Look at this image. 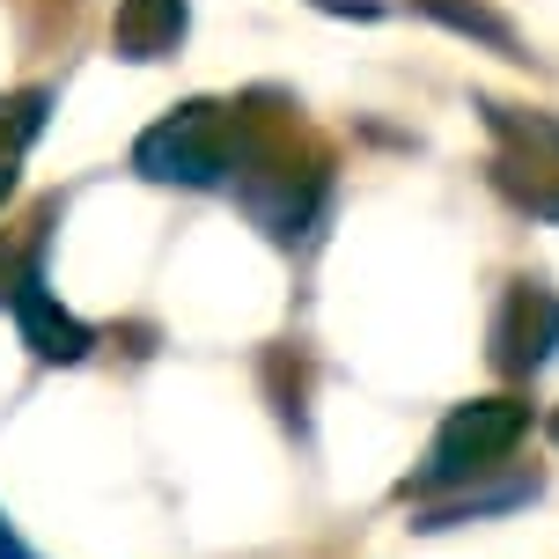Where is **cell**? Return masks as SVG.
I'll use <instances>...</instances> for the list:
<instances>
[{"instance_id": "obj_1", "label": "cell", "mask_w": 559, "mask_h": 559, "mask_svg": "<svg viewBox=\"0 0 559 559\" xmlns=\"http://www.w3.org/2000/svg\"><path fill=\"white\" fill-rule=\"evenodd\" d=\"M531 435V405H515V397H478V405H456L442 419V435L427 449V464L413 472V501L427 493H442V486H464V478H486L501 472V456Z\"/></svg>"}, {"instance_id": "obj_2", "label": "cell", "mask_w": 559, "mask_h": 559, "mask_svg": "<svg viewBox=\"0 0 559 559\" xmlns=\"http://www.w3.org/2000/svg\"><path fill=\"white\" fill-rule=\"evenodd\" d=\"M133 163L155 185H222L228 163H236V133H228L222 104H185V111H169L163 126L140 133Z\"/></svg>"}, {"instance_id": "obj_3", "label": "cell", "mask_w": 559, "mask_h": 559, "mask_svg": "<svg viewBox=\"0 0 559 559\" xmlns=\"http://www.w3.org/2000/svg\"><path fill=\"white\" fill-rule=\"evenodd\" d=\"M559 354V295L552 287H515L501 309V324H493V361L508 376H537V368Z\"/></svg>"}, {"instance_id": "obj_4", "label": "cell", "mask_w": 559, "mask_h": 559, "mask_svg": "<svg viewBox=\"0 0 559 559\" xmlns=\"http://www.w3.org/2000/svg\"><path fill=\"white\" fill-rule=\"evenodd\" d=\"M8 302H15V324H23V346L37 354V361H82L88 346H96V332H88L74 309L52 302V287L37 273H23L15 287H8Z\"/></svg>"}, {"instance_id": "obj_5", "label": "cell", "mask_w": 559, "mask_h": 559, "mask_svg": "<svg viewBox=\"0 0 559 559\" xmlns=\"http://www.w3.org/2000/svg\"><path fill=\"white\" fill-rule=\"evenodd\" d=\"M185 0H118V23H111V45L118 59H169L185 45Z\"/></svg>"}, {"instance_id": "obj_6", "label": "cell", "mask_w": 559, "mask_h": 559, "mask_svg": "<svg viewBox=\"0 0 559 559\" xmlns=\"http://www.w3.org/2000/svg\"><path fill=\"white\" fill-rule=\"evenodd\" d=\"M413 8H419V15H435L442 29H456V37L486 45V52L523 59V37H515V23H508V15H493L486 0H413Z\"/></svg>"}, {"instance_id": "obj_7", "label": "cell", "mask_w": 559, "mask_h": 559, "mask_svg": "<svg viewBox=\"0 0 559 559\" xmlns=\"http://www.w3.org/2000/svg\"><path fill=\"white\" fill-rule=\"evenodd\" d=\"M324 15H354V23H376L383 15V0H317Z\"/></svg>"}, {"instance_id": "obj_8", "label": "cell", "mask_w": 559, "mask_h": 559, "mask_svg": "<svg viewBox=\"0 0 559 559\" xmlns=\"http://www.w3.org/2000/svg\"><path fill=\"white\" fill-rule=\"evenodd\" d=\"M0 559H37V552H29V545H23V537L8 531V515H0Z\"/></svg>"}, {"instance_id": "obj_9", "label": "cell", "mask_w": 559, "mask_h": 559, "mask_svg": "<svg viewBox=\"0 0 559 559\" xmlns=\"http://www.w3.org/2000/svg\"><path fill=\"white\" fill-rule=\"evenodd\" d=\"M15 192V155H0V199Z\"/></svg>"}, {"instance_id": "obj_10", "label": "cell", "mask_w": 559, "mask_h": 559, "mask_svg": "<svg viewBox=\"0 0 559 559\" xmlns=\"http://www.w3.org/2000/svg\"><path fill=\"white\" fill-rule=\"evenodd\" d=\"M531 206H537V214H552V222H559V192H537Z\"/></svg>"}, {"instance_id": "obj_11", "label": "cell", "mask_w": 559, "mask_h": 559, "mask_svg": "<svg viewBox=\"0 0 559 559\" xmlns=\"http://www.w3.org/2000/svg\"><path fill=\"white\" fill-rule=\"evenodd\" d=\"M0 280H8V251H0ZM0 295H8V287H0Z\"/></svg>"}, {"instance_id": "obj_12", "label": "cell", "mask_w": 559, "mask_h": 559, "mask_svg": "<svg viewBox=\"0 0 559 559\" xmlns=\"http://www.w3.org/2000/svg\"><path fill=\"white\" fill-rule=\"evenodd\" d=\"M552 442H559V413H552Z\"/></svg>"}]
</instances>
